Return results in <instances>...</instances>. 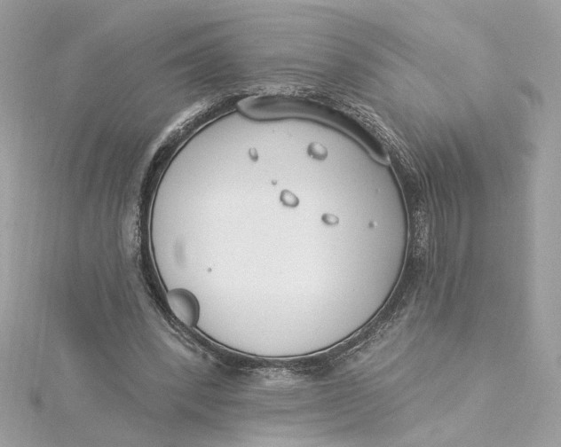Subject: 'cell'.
<instances>
[{"instance_id": "6da1fadb", "label": "cell", "mask_w": 561, "mask_h": 447, "mask_svg": "<svg viewBox=\"0 0 561 447\" xmlns=\"http://www.w3.org/2000/svg\"><path fill=\"white\" fill-rule=\"evenodd\" d=\"M241 113L256 119L311 118L332 125L363 144L377 159L383 152L366 129L359 109L340 97L270 94L249 97L237 104Z\"/></svg>"}, {"instance_id": "7a4b0ae2", "label": "cell", "mask_w": 561, "mask_h": 447, "mask_svg": "<svg viewBox=\"0 0 561 447\" xmlns=\"http://www.w3.org/2000/svg\"><path fill=\"white\" fill-rule=\"evenodd\" d=\"M169 306L173 314L183 324L193 326L198 318V304L194 296L184 289H175L167 295Z\"/></svg>"}]
</instances>
